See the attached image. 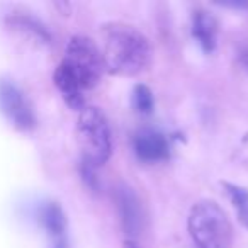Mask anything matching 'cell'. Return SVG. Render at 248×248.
I'll list each match as a JSON object with an SVG mask.
<instances>
[{
	"label": "cell",
	"instance_id": "cell-15",
	"mask_svg": "<svg viewBox=\"0 0 248 248\" xmlns=\"http://www.w3.org/2000/svg\"><path fill=\"white\" fill-rule=\"evenodd\" d=\"M123 248H141V247H140V245L136 243L135 240H126L123 243Z\"/></svg>",
	"mask_w": 248,
	"mask_h": 248
},
{
	"label": "cell",
	"instance_id": "cell-5",
	"mask_svg": "<svg viewBox=\"0 0 248 248\" xmlns=\"http://www.w3.org/2000/svg\"><path fill=\"white\" fill-rule=\"evenodd\" d=\"M0 109L16 128L22 131H31L38 124L31 99L21 85L9 77H0Z\"/></svg>",
	"mask_w": 248,
	"mask_h": 248
},
{
	"label": "cell",
	"instance_id": "cell-4",
	"mask_svg": "<svg viewBox=\"0 0 248 248\" xmlns=\"http://www.w3.org/2000/svg\"><path fill=\"white\" fill-rule=\"evenodd\" d=\"M62 62L66 63L73 75L78 78L83 90L93 89L106 72L100 48L87 36L77 34L70 38L65 49V58Z\"/></svg>",
	"mask_w": 248,
	"mask_h": 248
},
{
	"label": "cell",
	"instance_id": "cell-3",
	"mask_svg": "<svg viewBox=\"0 0 248 248\" xmlns=\"http://www.w3.org/2000/svg\"><path fill=\"white\" fill-rule=\"evenodd\" d=\"M82 163L97 169L107 163L112 155V133L106 114L95 106H85L77 119Z\"/></svg>",
	"mask_w": 248,
	"mask_h": 248
},
{
	"label": "cell",
	"instance_id": "cell-11",
	"mask_svg": "<svg viewBox=\"0 0 248 248\" xmlns=\"http://www.w3.org/2000/svg\"><path fill=\"white\" fill-rule=\"evenodd\" d=\"M5 21H7V24L11 26V28L17 29V31L38 39V41L46 43V45L51 43V32H49V29L46 28L36 16L29 14V12L14 11V12H11V14H7Z\"/></svg>",
	"mask_w": 248,
	"mask_h": 248
},
{
	"label": "cell",
	"instance_id": "cell-6",
	"mask_svg": "<svg viewBox=\"0 0 248 248\" xmlns=\"http://www.w3.org/2000/svg\"><path fill=\"white\" fill-rule=\"evenodd\" d=\"M114 202L124 233L138 236L145 228V211L138 194L128 184H119L114 189Z\"/></svg>",
	"mask_w": 248,
	"mask_h": 248
},
{
	"label": "cell",
	"instance_id": "cell-2",
	"mask_svg": "<svg viewBox=\"0 0 248 248\" xmlns=\"http://www.w3.org/2000/svg\"><path fill=\"white\" fill-rule=\"evenodd\" d=\"M187 228L197 248H231L233 226L224 209L211 199H201L190 207Z\"/></svg>",
	"mask_w": 248,
	"mask_h": 248
},
{
	"label": "cell",
	"instance_id": "cell-10",
	"mask_svg": "<svg viewBox=\"0 0 248 248\" xmlns=\"http://www.w3.org/2000/svg\"><path fill=\"white\" fill-rule=\"evenodd\" d=\"M38 219L41 223L43 230L49 234L51 240L56 238L66 236V228H68V221H66V214L63 207L60 206L56 201H45L38 209Z\"/></svg>",
	"mask_w": 248,
	"mask_h": 248
},
{
	"label": "cell",
	"instance_id": "cell-9",
	"mask_svg": "<svg viewBox=\"0 0 248 248\" xmlns=\"http://www.w3.org/2000/svg\"><path fill=\"white\" fill-rule=\"evenodd\" d=\"M190 31L192 36L202 51L213 53L217 43V31H219V24L217 19L214 17L211 12L204 11V9H196L192 12V24H190Z\"/></svg>",
	"mask_w": 248,
	"mask_h": 248
},
{
	"label": "cell",
	"instance_id": "cell-14",
	"mask_svg": "<svg viewBox=\"0 0 248 248\" xmlns=\"http://www.w3.org/2000/svg\"><path fill=\"white\" fill-rule=\"evenodd\" d=\"M51 248H70L68 238H66V236H62V238H56V240H53Z\"/></svg>",
	"mask_w": 248,
	"mask_h": 248
},
{
	"label": "cell",
	"instance_id": "cell-12",
	"mask_svg": "<svg viewBox=\"0 0 248 248\" xmlns=\"http://www.w3.org/2000/svg\"><path fill=\"white\" fill-rule=\"evenodd\" d=\"M221 186H223L226 196L230 197L233 207L236 209L238 221L241 223V226L248 230V189L231 182H221Z\"/></svg>",
	"mask_w": 248,
	"mask_h": 248
},
{
	"label": "cell",
	"instance_id": "cell-13",
	"mask_svg": "<svg viewBox=\"0 0 248 248\" xmlns=\"http://www.w3.org/2000/svg\"><path fill=\"white\" fill-rule=\"evenodd\" d=\"M133 107L140 114H152L153 107H155V99H153V92L150 90L148 85H145V83L135 85V89H133Z\"/></svg>",
	"mask_w": 248,
	"mask_h": 248
},
{
	"label": "cell",
	"instance_id": "cell-8",
	"mask_svg": "<svg viewBox=\"0 0 248 248\" xmlns=\"http://www.w3.org/2000/svg\"><path fill=\"white\" fill-rule=\"evenodd\" d=\"M53 82H55L56 89L62 92L65 102L68 104L72 109L82 110L85 107V99H83V89L80 85L78 78L73 75L72 70L66 66V63L60 62V65L55 68L53 73Z\"/></svg>",
	"mask_w": 248,
	"mask_h": 248
},
{
	"label": "cell",
	"instance_id": "cell-1",
	"mask_svg": "<svg viewBox=\"0 0 248 248\" xmlns=\"http://www.w3.org/2000/svg\"><path fill=\"white\" fill-rule=\"evenodd\" d=\"M102 60L106 72L135 77L152 62V46L145 34L126 22H107L100 28Z\"/></svg>",
	"mask_w": 248,
	"mask_h": 248
},
{
	"label": "cell",
	"instance_id": "cell-7",
	"mask_svg": "<svg viewBox=\"0 0 248 248\" xmlns=\"http://www.w3.org/2000/svg\"><path fill=\"white\" fill-rule=\"evenodd\" d=\"M133 150L141 162L155 163L169 158L170 145L163 133L155 129H141L133 138Z\"/></svg>",
	"mask_w": 248,
	"mask_h": 248
}]
</instances>
